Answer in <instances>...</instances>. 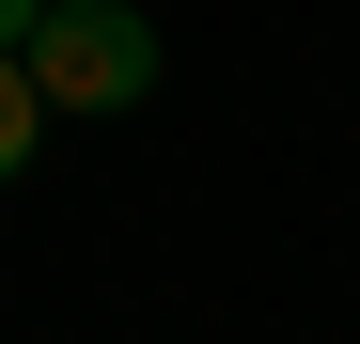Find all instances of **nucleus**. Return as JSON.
<instances>
[{
  "label": "nucleus",
  "mask_w": 360,
  "mask_h": 344,
  "mask_svg": "<svg viewBox=\"0 0 360 344\" xmlns=\"http://www.w3.org/2000/svg\"><path fill=\"white\" fill-rule=\"evenodd\" d=\"M32 32H47V0H0V63H16V47H32Z\"/></svg>",
  "instance_id": "7ed1b4c3"
},
{
  "label": "nucleus",
  "mask_w": 360,
  "mask_h": 344,
  "mask_svg": "<svg viewBox=\"0 0 360 344\" xmlns=\"http://www.w3.org/2000/svg\"><path fill=\"white\" fill-rule=\"evenodd\" d=\"M16 63H32L47 110H141L157 94V32L126 16V0H47V32L16 47Z\"/></svg>",
  "instance_id": "f257e3e1"
},
{
  "label": "nucleus",
  "mask_w": 360,
  "mask_h": 344,
  "mask_svg": "<svg viewBox=\"0 0 360 344\" xmlns=\"http://www.w3.org/2000/svg\"><path fill=\"white\" fill-rule=\"evenodd\" d=\"M32 126H47V94H32V63H0V188L32 172Z\"/></svg>",
  "instance_id": "f03ea898"
}]
</instances>
